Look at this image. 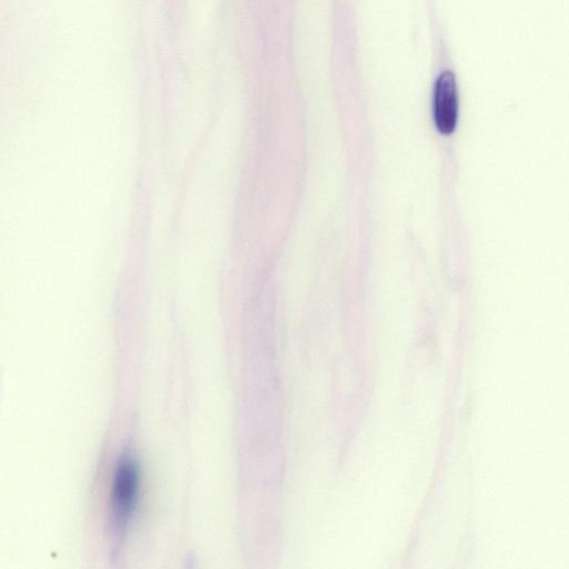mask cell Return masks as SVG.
I'll list each match as a JSON object with an SVG mask.
<instances>
[{
    "mask_svg": "<svg viewBox=\"0 0 569 569\" xmlns=\"http://www.w3.org/2000/svg\"><path fill=\"white\" fill-rule=\"evenodd\" d=\"M141 471L138 460L124 453L117 461L109 490V521L116 536L127 531L140 503Z\"/></svg>",
    "mask_w": 569,
    "mask_h": 569,
    "instance_id": "6da1fadb",
    "label": "cell"
},
{
    "mask_svg": "<svg viewBox=\"0 0 569 569\" xmlns=\"http://www.w3.org/2000/svg\"><path fill=\"white\" fill-rule=\"evenodd\" d=\"M458 92L452 70L441 71L433 87V118L442 132H450L457 122Z\"/></svg>",
    "mask_w": 569,
    "mask_h": 569,
    "instance_id": "7a4b0ae2",
    "label": "cell"
},
{
    "mask_svg": "<svg viewBox=\"0 0 569 569\" xmlns=\"http://www.w3.org/2000/svg\"><path fill=\"white\" fill-rule=\"evenodd\" d=\"M187 569H193L192 565H188Z\"/></svg>",
    "mask_w": 569,
    "mask_h": 569,
    "instance_id": "3957f363",
    "label": "cell"
}]
</instances>
